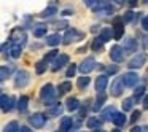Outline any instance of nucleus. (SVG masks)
Segmentation results:
<instances>
[{
	"label": "nucleus",
	"mask_w": 148,
	"mask_h": 132,
	"mask_svg": "<svg viewBox=\"0 0 148 132\" xmlns=\"http://www.w3.org/2000/svg\"><path fill=\"white\" fill-rule=\"evenodd\" d=\"M56 97H58V89H56L51 83L45 84V86L40 89V99H42L46 105H48V103H51V102H54Z\"/></svg>",
	"instance_id": "f257e3e1"
},
{
	"label": "nucleus",
	"mask_w": 148,
	"mask_h": 132,
	"mask_svg": "<svg viewBox=\"0 0 148 132\" xmlns=\"http://www.w3.org/2000/svg\"><path fill=\"white\" fill-rule=\"evenodd\" d=\"M83 38H84V32H80L78 29L72 27V29H67V32L64 34L62 43L64 45H70V43H75V42H81Z\"/></svg>",
	"instance_id": "f03ea898"
},
{
	"label": "nucleus",
	"mask_w": 148,
	"mask_h": 132,
	"mask_svg": "<svg viewBox=\"0 0 148 132\" xmlns=\"http://www.w3.org/2000/svg\"><path fill=\"white\" fill-rule=\"evenodd\" d=\"M30 81V73L27 70H18L16 75H14V88L18 89H23L29 84Z\"/></svg>",
	"instance_id": "7ed1b4c3"
},
{
	"label": "nucleus",
	"mask_w": 148,
	"mask_h": 132,
	"mask_svg": "<svg viewBox=\"0 0 148 132\" xmlns=\"http://www.w3.org/2000/svg\"><path fill=\"white\" fill-rule=\"evenodd\" d=\"M113 38L115 40H119L123 38V34H124V19L123 16H116L113 18Z\"/></svg>",
	"instance_id": "20e7f679"
},
{
	"label": "nucleus",
	"mask_w": 148,
	"mask_h": 132,
	"mask_svg": "<svg viewBox=\"0 0 148 132\" xmlns=\"http://www.w3.org/2000/svg\"><path fill=\"white\" fill-rule=\"evenodd\" d=\"M145 62H147V54H145V53H138V54H135L134 57L127 62V67L131 68V70H137V68L143 67Z\"/></svg>",
	"instance_id": "39448f33"
},
{
	"label": "nucleus",
	"mask_w": 148,
	"mask_h": 132,
	"mask_svg": "<svg viewBox=\"0 0 148 132\" xmlns=\"http://www.w3.org/2000/svg\"><path fill=\"white\" fill-rule=\"evenodd\" d=\"M29 124L32 126L34 129H42L43 126L46 124V115L43 113H34V115L29 116Z\"/></svg>",
	"instance_id": "423d86ee"
},
{
	"label": "nucleus",
	"mask_w": 148,
	"mask_h": 132,
	"mask_svg": "<svg viewBox=\"0 0 148 132\" xmlns=\"http://www.w3.org/2000/svg\"><path fill=\"white\" fill-rule=\"evenodd\" d=\"M124 86H126V84H124V78H123V77L115 78V80H113V83H112V86H110V92H112V96L113 97L121 96Z\"/></svg>",
	"instance_id": "0eeeda50"
},
{
	"label": "nucleus",
	"mask_w": 148,
	"mask_h": 132,
	"mask_svg": "<svg viewBox=\"0 0 148 132\" xmlns=\"http://www.w3.org/2000/svg\"><path fill=\"white\" fill-rule=\"evenodd\" d=\"M110 59H112L113 62H123V59H124V49L121 48L119 45H113L112 48H110Z\"/></svg>",
	"instance_id": "6e6552de"
},
{
	"label": "nucleus",
	"mask_w": 148,
	"mask_h": 132,
	"mask_svg": "<svg viewBox=\"0 0 148 132\" xmlns=\"http://www.w3.org/2000/svg\"><path fill=\"white\" fill-rule=\"evenodd\" d=\"M94 67H97V65H96V61H94V57H86V59H84V61L80 64L78 70H80L81 73H89V72L94 70Z\"/></svg>",
	"instance_id": "1a4fd4ad"
},
{
	"label": "nucleus",
	"mask_w": 148,
	"mask_h": 132,
	"mask_svg": "<svg viewBox=\"0 0 148 132\" xmlns=\"http://www.w3.org/2000/svg\"><path fill=\"white\" fill-rule=\"evenodd\" d=\"M65 64H69V54H64V53H61V54L56 57V61L53 62L51 70H53V72H59Z\"/></svg>",
	"instance_id": "9d476101"
},
{
	"label": "nucleus",
	"mask_w": 148,
	"mask_h": 132,
	"mask_svg": "<svg viewBox=\"0 0 148 132\" xmlns=\"http://www.w3.org/2000/svg\"><path fill=\"white\" fill-rule=\"evenodd\" d=\"M123 78H124V84L129 88H135L138 83V75L134 73V72H127V73L123 75Z\"/></svg>",
	"instance_id": "9b49d317"
},
{
	"label": "nucleus",
	"mask_w": 148,
	"mask_h": 132,
	"mask_svg": "<svg viewBox=\"0 0 148 132\" xmlns=\"http://www.w3.org/2000/svg\"><path fill=\"white\" fill-rule=\"evenodd\" d=\"M96 13H103V14H112L113 13V7L108 2H99L96 5V8H92Z\"/></svg>",
	"instance_id": "f8f14e48"
},
{
	"label": "nucleus",
	"mask_w": 148,
	"mask_h": 132,
	"mask_svg": "<svg viewBox=\"0 0 148 132\" xmlns=\"http://www.w3.org/2000/svg\"><path fill=\"white\" fill-rule=\"evenodd\" d=\"M13 102L14 100L11 99V97H8L7 94H2L0 96V105H2V111H10L11 108H13Z\"/></svg>",
	"instance_id": "ddd939ff"
},
{
	"label": "nucleus",
	"mask_w": 148,
	"mask_h": 132,
	"mask_svg": "<svg viewBox=\"0 0 148 132\" xmlns=\"http://www.w3.org/2000/svg\"><path fill=\"white\" fill-rule=\"evenodd\" d=\"M107 84H108V78H107V75H100V77L96 78V91L97 92H103L107 88Z\"/></svg>",
	"instance_id": "4468645a"
},
{
	"label": "nucleus",
	"mask_w": 148,
	"mask_h": 132,
	"mask_svg": "<svg viewBox=\"0 0 148 132\" xmlns=\"http://www.w3.org/2000/svg\"><path fill=\"white\" fill-rule=\"evenodd\" d=\"M123 48L129 53H134L135 49H137V42H135L132 37H126L124 42H123Z\"/></svg>",
	"instance_id": "2eb2a0df"
},
{
	"label": "nucleus",
	"mask_w": 148,
	"mask_h": 132,
	"mask_svg": "<svg viewBox=\"0 0 148 132\" xmlns=\"http://www.w3.org/2000/svg\"><path fill=\"white\" fill-rule=\"evenodd\" d=\"M105 100H107V94L105 92H97L96 102H94V107H92L94 111H99V110L102 108V105L105 103Z\"/></svg>",
	"instance_id": "dca6fc26"
},
{
	"label": "nucleus",
	"mask_w": 148,
	"mask_h": 132,
	"mask_svg": "<svg viewBox=\"0 0 148 132\" xmlns=\"http://www.w3.org/2000/svg\"><path fill=\"white\" fill-rule=\"evenodd\" d=\"M11 40H16L14 43H18V45H23V43L26 42V35H24V32L19 29V27H16V29L13 30V34H11Z\"/></svg>",
	"instance_id": "f3484780"
},
{
	"label": "nucleus",
	"mask_w": 148,
	"mask_h": 132,
	"mask_svg": "<svg viewBox=\"0 0 148 132\" xmlns=\"http://www.w3.org/2000/svg\"><path fill=\"white\" fill-rule=\"evenodd\" d=\"M72 126H73V118H70V116L62 118V121H61V132H70L72 131Z\"/></svg>",
	"instance_id": "a211bd4d"
},
{
	"label": "nucleus",
	"mask_w": 148,
	"mask_h": 132,
	"mask_svg": "<svg viewBox=\"0 0 148 132\" xmlns=\"http://www.w3.org/2000/svg\"><path fill=\"white\" fill-rule=\"evenodd\" d=\"M65 108H67L69 111H75V110L80 108V102H78L77 97H69V99L65 100Z\"/></svg>",
	"instance_id": "6ab92c4d"
},
{
	"label": "nucleus",
	"mask_w": 148,
	"mask_h": 132,
	"mask_svg": "<svg viewBox=\"0 0 148 132\" xmlns=\"http://www.w3.org/2000/svg\"><path fill=\"white\" fill-rule=\"evenodd\" d=\"M112 122L116 126V127H123V126L127 122V119H126L124 113H118V111H116L115 116H113V119H112Z\"/></svg>",
	"instance_id": "aec40b11"
},
{
	"label": "nucleus",
	"mask_w": 148,
	"mask_h": 132,
	"mask_svg": "<svg viewBox=\"0 0 148 132\" xmlns=\"http://www.w3.org/2000/svg\"><path fill=\"white\" fill-rule=\"evenodd\" d=\"M46 24H35L34 26V29H32V32H34V37H37V38H42L43 35H46Z\"/></svg>",
	"instance_id": "412c9836"
},
{
	"label": "nucleus",
	"mask_w": 148,
	"mask_h": 132,
	"mask_svg": "<svg viewBox=\"0 0 148 132\" xmlns=\"http://www.w3.org/2000/svg\"><path fill=\"white\" fill-rule=\"evenodd\" d=\"M115 113H116V111H115V107L110 105V107H107V108L102 111V116H100V118H103L105 121H112L113 116H115Z\"/></svg>",
	"instance_id": "4be33fe9"
},
{
	"label": "nucleus",
	"mask_w": 148,
	"mask_h": 132,
	"mask_svg": "<svg viewBox=\"0 0 148 132\" xmlns=\"http://www.w3.org/2000/svg\"><path fill=\"white\" fill-rule=\"evenodd\" d=\"M61 42H62V38L59 34H53V35L46 37V45H49V46H58Z\"/></svg>",
	"instance_id": "5701e85b"
},
{
	"label": "nucleus",
	"mask_w": 148,
	"mask_h": 132,
	"mask_svg": "<svg viewBox=\"0 0 148 132\" xmlns=\"http://www.w3.org/2000/svg\"><path fill=\"white\" fill-rule=\"evenodd\" d=\"M21 53H23V45H18V43H13L10 48V56L13 59H18L21 56Z\"/></svg>",
	"instance_id": "b1692460"
},
{
	"label": "nucleus",
	"mask_w": 148,
	"mask_h": 132,
	"mask_svg": "<svg viewBox=\"0 0 148 132\" xmlns=\"http://www.w3.org/2000/svg\"><path fill=\"white\" fill-rule=\"evenodd\" d=\"M27 107H29V97H27V96H21L19 100H18V110H19L21 113H24L27 110Z\"/></svg>",
	"instance_id": "393cba45"
},
{
	"label": "nucleus",
	"mask_w": 148,
	"mask_h": 132,
	"mask_svg": "<svg viewBox=\"0 0 148 132\" xmlns=\"http://www.w3.org/2000/svg\"><path fill=\"white\" fill-rule=\"evenodd\" d=\"M113 37V29H110V27H105V29L100 30V40H102L103 43L105 42H110V38Z\"/></svg>",
	"instance_id": "a878e982"
},
{
	"label": "nucleus",
	"mask_w": 148,
	"mask_h": 132,
	"mask_svg": "<svg viewBox=\"0 0 148 132\" xmlns=\"http://www.w3.org/2000/svg\"><path fill=\"white\" fill-rule=\"evenodd\" d=\"M46 68H48V62L43 59V61H38L35 64V73L37 75H43L46 72Z\"/></svg>",
	"instance_id": "bb28decb"
},
{
	"label": "nucleus",
	"mask_w": 148,
	"mask_h": 132,
	"mask_svg": "<svg viewBox=\"0 0 148 132\" xmlns=\"http://www.w3.org/2000/svg\"><path fill=\"white\" fill-rule=\"evenodd\" d=\"M86 126L89 129H100V126H102V119H99V118H89L88 119V122H86Z\"/></svg>",
	"instance_id": "cd10ccee"
},
{
	"label": "nucleus",
	"mask_w": 148,
	"mask_h": 132,
	"mask_svg": "<svg viewBox=\"0 0 148 132\" xmlns=\"http://www.w3.org/2000/svg\"><path fill=\"white\" fill-rule=\"evenodd\" d=\"M89 83H91V78L89 77H81V78H78V83H77V86H78V89H86L88 86H89Z\"/></svg>",
	"instance_id": "c85d7f7f"
},
{
	"label": "nucleus",
	"mask_w": 148,
	"mask_h": 132,
	"mask_svg": "<svg viewBox=\"0 0 148 132\" xmlns=\"http://www.w3.org/2000/svg\"><path fill=\"white\" fill-rule=\"evenodd\" d=\"M70 89H72V83H70V81H64L62 84H59V86H58V94H59V96H62V94L69 92Z\"/></svg>",
	"instance_id": "c756f323"
},
{
	"label": "nucleus",
	"mask_w": 148,
	"mask_h": 132,
	"mask_svg": "<svg viewBox=\"0 0 148 132\" xmlns=\"http://www.w3.org/2000/svg\"><path fill=\"white\" fill-rule=\"evenodd\" d=\"M62 111H64V107H62L61 103H56L54 107H51V108L48 110V113L51 116H59V115H62Z\"/></svg>",
	"instance_id": "7c9ffc66"
},
{
	"label": "nucleus",
	"mask_w": 148,
	"mask_h": 132,
	"mask_svg": "<svg viewBox=\"0 0 148 132\" xmlns=\"http://www.w3.org/2000/svg\"><path fill=\"white\" fill-rule=\"evenodd\" d=\"M10 73H11V68H10V67H7V65H2V67H0V81L8 80Z\"/></svg>",
	"instance_id": "2f4dec72"
},
{
	"label": "nucleus",
	"mask_w": 148,
	"mask_h": 132,
	"mask_svg": "<svg viewBox=\"0 0 148 132\" xmlns=\"http://www.w3.org/2000/svg\"><path fill=\"white\" fill-rule=\"evenodd\" d=\"M56 13H58V8H56L54 5H51V7L45 8V10L40 13V16H42V18H46V16H53V14H56Z\"/></svg>",
	"instance_id": "473e14b6"
},
{
	"label": "nucleus",
	"mask_w": 148,
	"mask_h": 132,
	"mask_svg": "<svg viewBox=\"0 0 148 132\" xmlns=\"http://www.w3.org/2000/svg\"><path fill=\"white\" fill-rule=\"evenodd\" d=\"M102 46H103V42L100 40V37H99V38H94L92 43H91V49H92L94 53L100 51V49H102Z\"/></svg>",
	"instance_id": "72a5a7b5"
},
{
	"label": "nucleus",
	"mask_w": 148,
	"mask_h": 132,
	"mask_svg": "<svg viewBox=\"0 0 148 132\" xmlns=\"http://www.w3.org/2000/svg\"><path fill=\"white\" fill-rule=\"evenodd\" d=\"M19 124H18L16 121H11L8 122L7 126H5V132H19Z\"/></svg>",
	"instance_id": "f704fd0d"
},
{
	"label": "nucleus",
	"mask_w": 148,
	"mask_h": 132,
	"mask_svg": "<svg viewBox=\"0 0 148 132\" xmlns=\"http://www.w3.org/2000/svg\"><path fill=\"white\" fill-rule=\"evenodd\" d=\"M135 16H137V14H135L134 11L127 10L124 14H123V19H124V23H134V21H135Z\"/></svg>",
	"instance_id": "c9c22d12"
},
{
	"label": "nucleus",
	"mask_w": 148,
	"mask_h": 132,
	"mask_svg": "<svg viewBox=\"0 0 148 132\" xmlns=\"http://www.w3.org/2000/svg\"><path fill=\"white\" fill-rule=\"evenodd\" d=\"M132 105H134V99H132V97H129V99H124V100H123V110H124V111H129V110H132Z\"/></svg>",
	"instance_id": "e433bc0d"
},
{
	"label": "nucleus",
	"mask_w": 148,
	"mask_h": 132,
	"mask_svg": "<svg viewBox=\"0 0 148 132\" xmlns=\"http://www.w3.org/2000/svg\"><path fill=\"white\" fill-rule=\"evenodd\" d=\"M143 92H145V88H143V86H138V88H135V91H134V97H132V99H134L135 102H137V100L140 99L142 96H143Z\"/></svg>",
	"instance_id": "4c0bfd02"
},
{
	"label": "nucleus",
	"mask_w": 148,
	"mask_h": 132,
	"mask_svg": "<svg viewBox=\"0 0 148 132\" xmlns=\"http://www.w3.org/2000/svg\"><path fill=\"white\" fill-rule=\"evenodd\" d=\"M77 70H78V67H77L75 64H72L70 67L67 68V72H65V77H67V78H72L75 73H77Z\"/></svg>",
	"instance_id": "58836bf2"
},
{
	"label": "nucleus",
	"mask_w": 148,
	"mask_h": 132,
	"mask_svg": "<svg viewBox=\"0 0 148 132\" xmlns=\"http://www.w3.org/2000/svg\"><path fill=\"white\" fill-rule=\"evenodd\" d=\"M59 56V53L56 51V49H53V51H49V53H46V56H45V61L48 62V61H51V59H54L56 61V57Z\"/></svg>",
	"instance_id": "ea45409f"
},
{
	"label": "nucleus",
	"mask_w": 148,
	"mask_h": 132,
	"mask_svg": "<svg viewBox=\"0 0 148 132\" xmlns=\"http://www.w3.org/2000/svg\"><path fill=\"white\" fill-rule=\"evenodd\" d=\"M105 70H107V73H108V75H115L116 72H118V65L112 64V65H108V67H105Z\"/></svg>",
	"instance_id": "a19ab883"
},
{
	"label": "nucleus",
	"mask_w": 148,
	"mask_h": 132,
	"mask_svg": "<svg viewBox=\"0 0 148 132\" xmlns=\"http://www.w3.org/2000/svg\"><path fill=\"white\" fill-rule=\"evenodd\" d=\"M67 21H58V23H54V27L56 29H64V27H67Z\"/></svg>",
	"instance_id": "79ce46f5"
},
{
	"label": "nucleus",
	"mask_w": 148,
	"mask_h": 132,
	"mask_svg": "<svg viewBox=\"0 0 148 132\" xmlns=\"http://www.w3.org/2000/svg\"><path fill=\"white\" fill-rule=\"evenodd\" d=\"M140 115H142V111H138V110H135V111H132V116H131V121L132 122H135L138 118H140Z\"/></svg>",
	"instance_id": "37998d69"
},
{
	"label": "nucleus",
	"mask_w": 148,
	"mask_h": 132,
	"mask_svg": "<svg viewBox=\"0 0 148 132\" xmlns=\"http://www.w3.org/2000/svg\"><path fill=\"white\" fill-rule=\"evenodd\" d=\"M84 3H86V7H88V8H96V5L99 3V2H96V0H86Z\"/></svg>",
	"instance_id": "c03bdc74"
},
{
	"label": "nucleus",
	"mask_w": 148,
	"mask_h": 132,
	"mask_svg": "<svg viewBox=\"0 0 148 132\" xmlns=\"http://www.w3.org/2000/svg\"><path fill=\"white\" fill-rule=\"evenodd\" d=\"M142 29L148 30V16H143V19H142Z\"/></svg>",
	"instance_id": "a18cd8bd"
},
{
	"label": "nucleus",
	"mask_w": 148,
	"mask_h": 132,
	"mask_svg": "<svg viewBox=\"0 0 148 132\" xmlns=\"http://www.w3.org/2000/svg\"><path fill=\"white\" fill-rule=\"evenodd\" d=\"M86 107H81L80 108V115H78V118H84V115H86Z\"/></svg>",
	"instance_id": "49530a36"
},
{
	"label": "nucleus",
	"mask_w": 148,
	"mask_h": 132,
	"mask_svg": "<svg viewBox=\"0 0 148 132\" xmlns=\"http://www.w3.org/2000/svg\"><path fill=\"white\" fill-rule=\"evenodd\" d=\"M19 132H34V131H32L30 127H27V126H21Z\"/></svg>",
	"instance_id": "de8ad7c7"
},
{
	"label": "nucleus",
	"mask_w": 148,
	"mask_h": 132,
	"mask_svg": "<svg viewBox=\"0 0 148 132\" xmlns=\"http://www.w3.org/2000/svg\"><path fill=\"white\" fill-rule=\"evenodd\" d=\"M69 14H73V10H64L62 11V16H69Z\"/></svg>",
	"instance_id": "09e8293b"
},
{
	"label": "nucleus",
	"mask_w": 148,
	"mask_h": 132,
	"mask_svg": "<svg viewBox=\"0 0 148 132\" xmlns=\"http://www.w3.org/2000/svg\"><path fill=\"white\" fill-rule=\"evenodd\" d=\"M126 3H127L129 7H131V8H134L135 5H137V2H135V0H129V2H126Z\"/></svg>",
	"instance_id": "8fccbe9b"
},
{
	"label": "nucleus",
	"mask_w": 148,
	"mask_h": 132,
	"mask_svg": "<svg viewBox=\"0 0 148 132\" xmlns=\"http://www.w3.org/2000/svg\"><path fill=\"white\" fill-rule=\"evenodd\" d=\"M129 132H142V127H138V126H134V127H132Z\"/></svg>",
	"instance_id": "3c124183"
},
{
	"label": "nucleus",
	"mask_w": 148,
	"mask_h": 132,
	"mask_svg": "<svg viewBox=\"0 0 148 132\" xmlns=\"http://www.w3.org/2000/svg\"><path fill=\"white\" fill-rule=\"evenodd\" d=\"M143 46L148 49V35H145V38H143Z\"/></svg>",
	"instance_id": "603ef678"
},
{
	"label": "nucleus",
	"mask_w": 148,
	"mask_h": 132,
	"mask_svg": "<svg viewBox=\"0 0 148 132\" xmlns=\"http://www.w3.org/2000/svg\"><path fill=\"white\" fill-rule=\"evenodd\" d=\"M84 51H86V45H84V46H81V48H78V49H77V53H78V54H80V53H84Z\"/></svg>",
	"instance_id": "864d4df0"
},
{
	"label": "nucleus",
	"mask_w": 148,
	"mask_h": 132,
	"mask_svg": "<svg viewBox=\"0 0 148 132\" xmlns=\"http://www.w3.org/2000/svg\"><path fill=\"white\" fill-rule=\"evenodd\" d=\"M143 108H147V110H148V96L145 97V100H143Z\"/></svg>",
	"instance_id": "5fc2aeb1"
},
{
	"label": "nucleus",
	"mask_w": 148,
	"mask_h": 132,
	"mask_svg": "<svg viewBox=\"0 0 148 132\" xmlns=\"http://www.w3.org/2000/svg\"><path fill=\"white\" fill-rule=\"evenodd\" d=\"M97 29H100V27H99V26H92V27H91V32L96 34V32H97Z\"/></svg>",
	"instance_id": "6e6d98bb"
},
{
	"label": "nucleus",
	"mask_w": 148,
	"mask_h": 132,
	"mask_svg": "<svg viewBox=\"0 0 148 132\" xmlns=\"http://www.w3.org/2000/svg\"><path fill=\"white\" fill-rule=\"evenodd\" d=\"M142 132H148V126H145V127H142Z\"/></svg>",
	"instance_id": "4d7b16f0"
},
{
	"label": "nucleus",
	"mask_w": 148,
	"mask_h": 132,
	"mask_svg": "<svg viewBox=\"0 0 148 132\" xmlns=\"http://www.w3.org/2000/svg\"><path fill=\"white\" fill-rule=\"evenodd\" d=\"M94 132H105V131H102V129H97V131H94Z\"/></svg>",
	"instance_id": "13d9d810"
},
{
	"label": "nucleus",
	"mask_w": 148,
	"mask_h": 132,
	"mask_svg": "<svg viewBox=\"0 0 148 132\" xmlns=\"http://www.w3.org/2000/svg\"><path fill=\"white\" fill-rule=\"evenodd\" d=\"M112 132H121V131H118V129H113V131Z\"/></svg>",
	"instance_id": "bf43d9fd"
}]
</instances>
